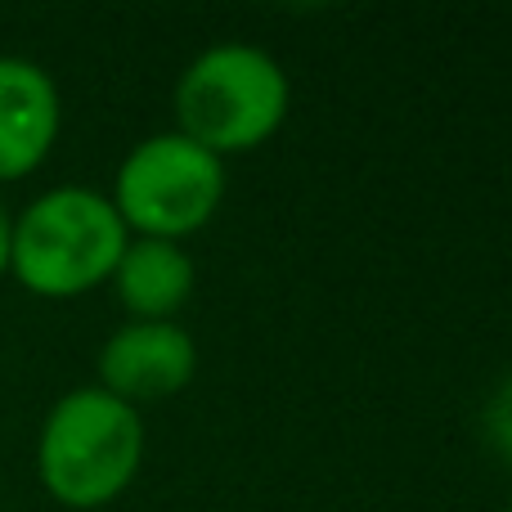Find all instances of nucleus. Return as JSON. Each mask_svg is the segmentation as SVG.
Listing matches in <instances>:
<instances>
[{
  "mask_svg": "<svg viewBox=\"0 0 512 512\" xmlns=\"http://www.w3.org/2000/svg\"><path fill=\"white\" fill-rule=\"evenodd\" d=\"M144 468V418L104 387H72L50 405L36 432V477L54 504L72 512L108 508Z\"/></svg>",
  "mask_w": 512,
  "mask_h": 512,
  "instance_id": "f257e3e1",
  "label": "nucleus"
},
{
  "mask_svg": "<svg viewBox=\"0 0 512 512\" xmlns=\"http://www.w3.org/2000/svg\"><path fill=\"white\" fill-rule=\"evenodd\" d=\"M126 243L131 230L108 194L90 185H54L14 216L9 274L32 297L72 301L113 279Z\"/></svg>",
  "mask_w": 512,
  "mask_h": 512,
  "instance_id": "f03ea898",
  "label": "nucleus"
},
{
  "mask_svg": "<svg viewBox=\"0 0 512 512\" xmlns=\"http://www.w3.org/2000/svg\"><path fill=\"white\" fill-rule=\"evenodd\" d=\"M292 108V81L270 50L221 41L185 63L176 81V131L216 158L256 153L279 135Z\"/></svg>",
  "mask_w": 512,
  "mask_h": 512,
  "instance_id": "7ed1b4c3",
  "label": "nucleus"
},
{
  "mask_svg": "<svg viewBox=\"0 0 512 512\" xmlns=\"http://www.w3.org/2000/svg\"><path fill=\"white\" fill-rule=\"evenodd\" d=\"M108 203L117 207L131 239L185 243L207 230L225 203V158L180 131H158L131 144L117 162Z\"/></svg>",
  "mask_w": 512,
  "mask_h": 512,
  "instance_id": "20e7f679",
  "label": "nucleus"
},
{
  "mask_svg": "<svg viewBox=\"0 0 512 512\" xmlns=\"http://www.w3.org/2000/svg\"><path fill=\"white\" fill-rule=\"evenodd\" d=\"M99 382L126 405L171 400L198 378V342L176 319H131L99 346Z\"/></svg>",
  "mask_w": 512,
  "mask_h": 512,
  "instance_id": "39448f33",
  "label": "nucleus"
},
{
  "mask_svg": "<svg viewBox=\"0 0 512 512\" xmlns=\"http://www.w3.org/2000/svg\"><path fill=\"white\" fill-rule=\"evenodd\" d=\"M63 131V95L36 59L0 54V185L45 167Z\"/></svg>",
  "mask_w": 512,
  "mask_h": 512,
  "instance_id": "423d86ee",
  "label": "nucleus"
},
{
  "mask_svg": "<svg viewBox=\"0 0 512 512\" xmlns=\"http://www.w3.org/2000/svg\"><path fill=\"white\" fill-rule=\"evenodd\" d=\"M108 288L131 319H176L198 288V265L185 243L131 239Z\"/></svg>",
  "mask_w": 512,
  "mask_h": 512,
  "instance_id": "0eeeda50",
  "label": "nucleus"
},
{
  "mask_svg": "<svg viewBox=\"0 0 512 512\" xmlns=\"http://www.w3.org/2000/svg\"><path fill=\"white\" fill-rule=\"evenodd\" d=\"M481 432H486L490 450H495L504 463H512V373L486 396V409H481Z\"/></svg>",
  "mask_w": 512,
  "mask_h": 512,
  "instance_id": "6e6552de",
  "label": "nucleus"
},
{
  "mask_svg": "<svg viewBox=\"0 0 512 512\" xmlns=\"http://www.w3.org/2000/svg\"><path fill=\"white\" fill-rule=\"evenodd\" d=\"M9 239H14V212H9L5 198H0V279L9 274Z\"/></svg>",
  "mask_w": 512,
  "mask_h": 512,
  "instance_id": "1a4fd4ad",
  "label": "nucleus"
},
{
  "mask_svg": "<svg viewBox=\"0 0 512 512\" xmlns=\"http://www.w3.org/2000/svg\"><path fill=\"white\" fill-rule=\"evenodd\" d=\"M508 512H512V499H508Z\"/></svg>",
  "mask_w": 512,
  "mask_h": 512,
  "instance_id": "9d476101",
  "label": "nucleus"
}]
</instances>
